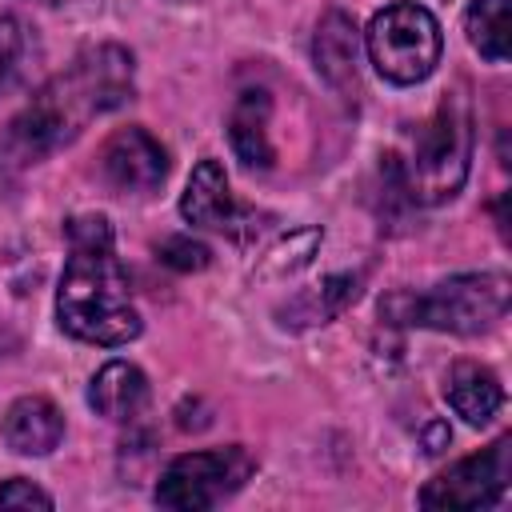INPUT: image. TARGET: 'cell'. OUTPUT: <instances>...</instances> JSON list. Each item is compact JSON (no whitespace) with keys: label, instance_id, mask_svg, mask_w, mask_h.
I'll use <instances>...</instances> for the list:
<instances>
[{"label":"cell","instance_id":"cell-14","mask_svg":"<svg viewBox=\"0 0 512 512\" xmlns=\"http://www.w3.org/2000/svg\"><path fill=\"white\" fill-rule=\"evenodd\" d=\"M88 404L104 420H136L148 404V376L128 360H108L88 384Z\"/></svg>","mask_w":512,"mask_h":512},{"label":"cell","instance_id":"cell-16","mask_svg":"<svg viewBox=\"0 0 512 512\" xmlns=\"http://www.w3.org/2000/svg\"><path fill=\"white\" fill-rule=\"evenodd\" d=\"M356 296H360V276L340 272V276H328L320 288L296 296L288 308H280V316H284V324H328V320H336Z\"/></svg>","mask_w":512,"mask_h":512},{"label":"cell","instance_id":"cell-21","mask_svg":"<svg viewBox=\"0 0 512 512\" xmlns=\"http://www.w3.org/2000/svg\"><path fill=\"white\" fill-rule=\"evenodd\" d=\"M36 4H60V0H36Z\"/></svg>","mask_w":512,"mask_h":512},{"label":"cell","instance_id":"cell-7","mask_svg":"<svg viewBox=\"0 0 512 512\" xmlns=\"http://www.w3.org/2000/svg\"><path fill=\"white\" fill-rule=\"evenodd\" d=\"M508 452H512V436L492 440L488 448L456 460L448 472L432 476L420 488V504L424 508H488L508 492Z\"/></svg>","mask_w":512,"mask_h":512},{"label":"cell","instance_id":"cell-20","mask_svg":"<svg viewBox=\"0 0 512 512\" xmlns=\"http://www.w3.org/2000/svg\"><path fill=\"white\" fill-rule=\"evenodd\" d=\"M0 508H52V496L44 492V488H36L32 480H24V476H12V480H4L0 484Z\"/></svg>","mask_w":512,"mask_h":512},{"label":"cell","instance_id":"cell-15","mask_svg":"<svg viewBox=\"0 0 512 512\" xmlns=\"http://www.w3.org/2000/svg\"><path fill=\"white\" fill-rule=\"evenodd\" d=\"M40 56L44 48L36 28H28L20 16H0V96L24 88Z\"/></svg>","mask_w":512,"mask_h":512},{"label":"cell","instance_id":"cell-17","mask_svg":"<svg viewBox=\"0 0 512 512\" xmlns=\"http://www.w3.org/2000/svg\"><path fill=\"white\" fill-rule=\"evenodd\" d=\"M464 32H468V44L484 60L504 64L508 60V40H512L508 0H472L468 12H464Z\"/></svg>","mask_w":512,"mask_h":512},{"label":"cell","instance_id":"cell-13","mask_svg":"<svg viewBox=\"0 0 512 512\" xmlns=\"http://www.w3.org/2000/svg\"><path fill=\"white\" fill-rule=\"evenodd\" d=\"M268 112H272V96L264 88H244L228 112V140L244 168H272L276 160L268 140Z\"/></svg>","mask_w":512,"mask_h":512},{"label":"cell","instance_id":"cell-10","mask_svg":"<svg viewBox=\"0 0 512 512\" xmlns=\"http://www.w3.org/2000/svg\"><path fill=\"white\" fill-rule=\"evenodd\" d=\"M312 64L332 92H340L344 100H356V92H360V32L344 8H328L316 20Z\"/></svg>","mask_w":512,"mask_h":512},{"label":"cell","instance_id":"cell-3","mask_svg":"<svg viewBox=\"0 0 512 512\" xmlns=\"http://www.w3.org/2000/svg\"><path fill=\"white\" fill-rule=\"evenodd\" d=\"M472 144H476L472 108H468L464 92H452L412 132L408 152L404 156L388 152L384 160L392 164V172H396V180L404 188V200H412V204H444L468 180Z\"/></svg>","mask_w":512,"mask_h":512},{"label":"cell","instance_id":"cell-18","mask_svg":"<svg viewBox=\"0 0 512 512\" xmlns=\"http://www.w3.org/2000/svg\"><path fill=\"white\" fill-rule=\"evenodd\" d=\"M316 244H320V228H300V232L284 236L280 244H272V248L260 256L256 276H260V280H284V276L300 272V268L312 260Z\"/></svg>","mask_w":512,"mask_h":512},{"label":"cell","instance_id":"cell-5","mask_svg":"<svg viewBox=\"0 0 512 512\" xmlns=\"http://www.w3.org/2000/svg\"><path fill=\"white\" fill-rule=\"evenodd\" d=\"M364 48H368L372 68L388 84H420L436 72L444 36H440L436 16L424 4L400 0L372 16L364 32Z\"/></svg>","mask_w":512,"mask_h":512},{"label":"cell","instance_id":"cell-12","mask_svg":"<svg viewBox=\"0 0 512 512\" xmlns=\"http://www.w3.org/2000/svg\"><path fill=\"white\" fill-rule=\"evenodd\" d=\"M444 400L452 404L456 416H464V424L484 428L504 408V384L488 364L456 360L444 376Z\"/></svg>","mask_w":512,"mask_h":512},{"label":"cell","instance_id":"cell-11","mask_svg":"<svg viewBox=\"0 0 512 512\" xmlns=\"http://www.w3.org/2000/svg\"><path fill=\"white\" fill-rule=\"evenodd\" d=\"M0 436L16 456H48L64 440V416L48 396H20L4 412Z\"/></svg>","mask_w":512,"mask_h":512},{"label":"cell","instance_id":"cell-9","mask_svg":"<svg viewBox=\"0 0 512 512\" xmlns=\"http://www.w3.org/2000/svg\"><path fill=\"white\" fill-rule=\"evenodd\" d=\"M180 216L196 228H212V232H228L236 240H244V224L252 220L236 196L228 192V176H224V164L220 160H200L184 184V196H180Z\"/></svg>","mask_w":512,"mask_h":512},{"label":"cell","instance_id":"cell-1","mask_svg":"<svg viewBox=\"0 0 512 512\" xmlns=\"http://www.w3.org/2000/svg\"><path fill=\"white\" fill-rule=\"evenodd\" d=\"M136 60L120 44L84 48L64 72L32 92V100L0 128V192L32 164L72 144L96 116L120 108L136 92Z\"/></svg>","mask_w":512,"mask_h":512},{"label":"cell","instance_id":"cell-8","mask_svg":"<svg viewBox=\"0 0 512 512\" xmlns=\"http://www.w3.org/2000/svg\"><path fill=\"white\" fill-rule=\"evenodd\" d=\"M100 176L116 192H132V196L156 192L168 176V152L144 128H136V124L120 128L100 148Z\"/></svg>","mask_w":512,"mask_h":512},{"label":"cell","instance_id":"cell-19","mask_svg":"<svg viewBox=\"0 0 512 512\" xmlns=\"http://www.w3.org/2000/svg\"><path fill=\"white\" fill-rule=\"evenodd\" d=\"M156 260L176 268V272H200L208 268L212 252L200 244V240H188V236H168L164 244H156Z\"/></svg>","mask_w":512,"mask_h":512},{"label":"cell","instance_id":"cell-4","mask_svg":"<svg viewBox=\"0 0 512 512\" xmlns=\"http://www.w3.org/2000/svg\"><path fill=\"white\" fill-rule=\"evenodd\" d=\"M512 300L504 272H464L432 284L428 292H392L380 300V316L400 328H432L452 336H480L492 328Z\"/></svg>","mask_w":512,"mask_h":512},{"label":"cell","instance_id":"cell-2","mask_svg":"<svg viewBox=\"0 0 512 512\" xmlns=\"http://www.w3.org/2000/svg\"><path fill=\"white\" fill-rule=\"evenodd\" d=\"M68 260L56 288V324L100 348H116L140 336V312L128 292V272L116 256L112 224L100 212H80L64 224Z\"/></svg>","mask_w":512,"mask_h":512},{"label":"cell","instance_id":"cell-6","mask_svg":"<svg viewBox=\"0 0 512 512\" xmlns=\"http://www.w3.org/2000/svg\"><path fill=\"white\" fill-rule=\"evenodd\" d=\"M256 472V456L244 444H224V448H204V452H184L176 456L160 480L152 500L172 512H200L224 504L232 492L248 484Z\"/></svg>","mask_w":512,"mask_h":512}]
</instances>
